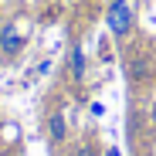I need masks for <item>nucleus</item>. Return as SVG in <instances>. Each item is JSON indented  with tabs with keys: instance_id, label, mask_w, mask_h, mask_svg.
<instances>
[{
	"instance_id": "obj_2",
	"label": "nucleus",
	"mask_w": 156,
	"mask_h": 156,
	"mask_svg": "<svg viewBox=\"0 0 156 156\" xmlns=\"http://www.w3.org/2000/svg\"><path fill=\"white\" fill-rule=\"evenodd\" d=\"M136 24H139L136 0H109V7H105V27H109V34H112V41L119 48L133 41Z\"/></svg>"
},
{
	"instance_id": "obj_1",
	"label": "nucleus",
	"mask_w": 156,
	"mask_h": 156,
	"mask_svg": "<svg viewBox=\"0 0 156 156\" xmlns=\"http://www.w3.org/2000/svg\"><path fill=\"white\" fill-rule=\"evenodd\" d=\"M48 105L41 112V129H44V143L51 149H61L68 139H71V115H68V105L61 95H51L44 98Z\"/></svg>"
},
{
	"instance_id": "obj_5",
	"label": "nucleus",
	"mask_w": 156,
	"mask_h": 156,
	"mask_svg": "<svg viewBox=\"0 0 156 156\" xmlns=\"http://www.w3.org/2000/svg\"><path fill=\"white\" fill-rule=\"evenodd\" d=\"M85 75H88L85 51H82V44H71L68 48V78L71 82H85Z\"/></svg>"
},
{
	"instance_id": "obj_7",
	"label": "nucleus",
	"mask_w": 156,
	"mask_h": 156,
	"mask_svg": "<svg viewBox=\"0 0 156 156\" xmlns=\"http://www.w3.org/2000/svg\"><path fill=\"white\" fill-rule=\"evenodd\" d=\"M146 122H149V133L156 136V98L149 102V112H146Z\"/></svg>"
},
{
	"instance_id": "obj_9",
	"label": "nucleus",
	"mask_w": 156,
	"mask_h": 156,
	"mask_svg": "<svg viewBox=\"0 0 156 156\" xmlns=\"http://www.w3.org/2000/svg\"><path fill=\"white\" fill-rule=\"evenodd\" d=\"M102 156H119V149H115V146H109V149L102 153Z\"/></svg>"
},
{
	"instance_id": "obj_6",
	"label": "nucleus",
	"mask_w": 156,
	"mask_h": 156,
	"mask_svg": "<svg viewBox=\"0 0 156 156\" xmlns=\"http://www.w3.org/2000/svg\"><path fill=\"white\" fill-rule=\"evenodd\" d=\"M71 156H102V146L92 139V136H82L75 143V149H71Z\"/></svg>"
},
{
	"instance_id": "obj_8",
	"label": "nucleus",
	"mask_w": 156,
	"mask_h": 156,
	"mask_svg": "<svg viewBox=\"0 0 156 156\" xmlns=\"http://www.w3.org/2000/svg\"><path fill=\"white\" fill-rule=\"evenodd\" d=\"M88 109H92V115H95V119L105 115V105H102V102H88Z\"/></svg>"
},
{
	"instance_id": "obj_3",
	"label": "nucleus",
	"mask_w": 156,
	"mask_h": 156,
	"mask_svg": "<svg viewBox=\"0 0 156 156\" xmlns=\"http://www.w3.org/2000/svg\"><path fill=\"white\" fill-rule=\"evenodd\" d=\"M24 48H27V31H24L20 17L4 20V24H0V58L14 61V58H20Z\"/></svg>"
},
{
	"instance_id": "obj_4",
	"label": "nucleus",
	"mask_w": 156,
	"mask_h": 156,
	"mask_svg": "<svg viewBox=\"0 0 156 156\" xmlns=\"http://www.w3.org/2000/svg\"><path fill=\"white\" fill-rule=\"evenodd\" d=\"M153 75H156V65H153L149 55H129V58H126V78L133 82V88L146 85Z\"/></svg>"
}]
</instances>
